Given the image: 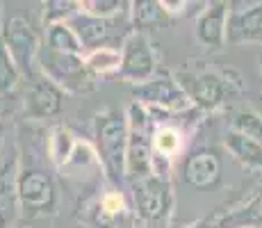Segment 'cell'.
<instances>
[{"label": "cell", "mask_w": 262, "mask_h": 228, "mask_svg": "<svg viewBox=\"0 0 262 228\" xmlns=\"http://www.w3.org/2000/svg\"><path fill=\"white\" fill-rule=\"evenodd\" d=\"M176 80L187 94L191 108L201 112H212L221 108L228 94V82L212 71H183L176 75Z\"/></svg>", "instance_id": "cell-11"}, {"label": "cell", "mask_w": 262, "mask_h": 228, "mask_svg": "<svg viewBox=\"0 0 262 228\" xmlns=\"http://www.w3.org/2000/svg\"><path fill=\"white\" fill-rule=\"evenodd\" d=\"M23 94V114L32 121H48L62 114L64 91L43 73H32Z\"/></svg>", "instance_id": "cell-12"}, {"label": "cell", "mask_w": 262, "mask_h": 228, "mask_svg": "<svg viewBox=\"0 0 262 228\" xmlns=\"http://www.w3.org/2000/svg\"><path fill=\"white\" fill-rule=\"evenodd\" d=\"M121 50V64H119V78L123 82L139 85L144 80L153 78L158 73V55L144 32H130L119 46Z\"/></svg>", "instance_id": "cell-10"}, {"label": "cell", "mask_w": 262, "mask_h": 228, "mask_svg": "<svg viewBox=\"0 0 262 228\" xmlns=\"http://www.w3.org/2000/svg\"><path fill=\"white\" fill-rule=\"evenodd\" d=\"M84 67L94 78H112L119 75L121 64V50L117 46H98V48H89L82 53Z\"/></svg>", "instance_id": "cell-19"}, {"label": "cell", "mask_w": 262, "mask_h": 228, "mask_svg": "<svg viewBox=\"0 0 262 228\" xmlns=\"http://www.w3.org/2000/svg\"><path fill=\"white\" fill-rule=\"evenodd\" d=\"M75 146H78V137L67 126H55L46 135V158L55 169H62L71 160Z\"/></svg>", "instance_id": "cell-18"}, {"label": "cell", "mask_w": 262, "mask_h": 228, "mask_svg": "<svg viewBox=\"0 0 262 228\" xmlns=\"http://www.w3.org/2000/svg\"><path fill=\"white\" fill-rule=\"evenodd\" d=\"M3 116H5V105H3V98H0V121H5Z\"/></svg>", "instance_id": "cell-30"}, {"label": "cell", "mask_w": 262, "mask_h": 228, "mask_svg": "<svg viewBox=\"0 0 262 228\" xmlns=\"http://www.w3.org/2000/svg\"><path fill=\"white\" fill-rule=\"evenodd\" d=\"M260 62H262V59H260Z\"/></svg>", "instance_id": "cell-32"}, {"label": "cell", "mask_w": 262, "mask_h": 228, "mask_svg": "<svg viewBox=\"0 0 262 228\" xmlns=\"http://www.w3.org/2000/svg\"><path fill=\"white\" fill-rule=\"evenodd\" d=\"M133 98L150 112L160 114H185L191 110L187 94L183 91L176 75L155 73L153 78L133 85Z\"/></svg>", "instance_id": "cell-6"}, {"label": "cell", "mask_w": 262, "mask_h": 228, "mask_svg": "<svg viewBox=\"0 0 262 228\" xmlns=\"http://www.w3.org/2000/svg\"><path fill=\"white\" fill-rule=\"evenodd\" d=\"M130 23L133 30L142 32V30L150 28V25H158L164 18L162 9H160L158 0H130Z\"/></svg>", "instance_id": "cell-21"}, {"label": "cell", "mask_w": 262, "mask_h": 228, "mask_svg": "<svg viewBox=\"0 0 262 228\" xmlns=\"http://www.w3.org/2000/svg\"><path fill=\"white\" fill-rule=\"evenodd\" d=\"M75 3L80 5V9H84V7H87V0H75Z\"/></svg>", "instance_id": "cell-31"}, {"label": "cell", "mask_w": 262, "mask_h": 228, "mask_svg": "<svg viewBox=\"0 0 262 228\" xmlns=\"http://www.w3.org/2000/svg\"><path fill=\"white\" fill-rule=\"evenodd\" d=\"M189 228H219V215H212L203 221H196V224L189 226Z\"/></svg>", "instance_id": "cell-28"}, {"label": "cell", "mask_w": 262, "mask_h": 228, "mask_svg": "<svg viewBox=\"0 0 262 228\" xmlns=\"http://www.w3.org/2000/svg\"><path fill=\"white\" fill-rule=\"evenodd\" d=\"M21 80H23L21 69L16 67V62H14V57L9 55L7 46L0 39V98L12 96L14 91L18 89Z\"/></svg>", "instance_id": "cell-22"}, {"label": "cell", "mask_w": 262, "mask_h": 228, "mask_svg": "<svg viewBox=\"0 0 262 228\" xmlns=\"http://www.w3.org/2000/svg\"><path fill=\"white\" fill-rule=\"evenodd\" d=\"M178 171L187 187L208 192L221 182L224 162H221L219 151L212 146H196L191 151H185V155L178 160Z\"/></svg>", "instance_id": "cell-9"}, {"label": "cell", "mask_w": 262, "mask_h": 228, "mask_svg": "<svg viewBox=\"0 0 262 228\" xmlns=\"http://www.w3.org/2000/svg\"><path fill=\"white\" fill-rule=\"evenodd\" d=\"M230 130H237V133L251 137L258 144H262V114L255 110H235L230 112V121H228Z\"/></svg>", "instance_id": "cell-23"}, {"label": "cell", "mask_w": 262, "mask_h": 228, "mask_svg": "<svg viewBox=\"0 0 262 228\" xmlns=\"http://www.w3.org/2000/svg\"><path fill=\"white\" fill-rule=\"evenodd\" d=\"M230 14V0H208L205 9L196 18V39L210 50H219L226 44V23Z\"/></svg>", "instance_id": "cell-14"}, {"label": "cell", "mask_w": 262, "mask_h": 228, "mask_svg": "<svg viewBox=\"0 0 262 228\" xmlns=\"http://www.w3.org/2000/svg\"><path fill=\"white\" fill-rule=\"evenodd\" d=\"M43 48L57 50V53H82L78 37L69 23H53L46 25L43 32Z\"/></svg>", "instance_id": "cell-20"}, {"label": "cell", "mask_w": 262, "mask_h": 228, "mask_svg": "<svg viewBox=\"0 0 262 228\" xmlns=\"http://www.w3.org/2000/svg\"><path fill=\"white\" fill-rule=\"evenodd\" d=\"M226 44H262V3L228 14Z\"/></svg>", "instance_id": "cell-15"}, {"label": "cell", "mask_w": 262, "mask_h": 228, "mask_svg": "<svg viewBox=\"0 0 262 228\" xmlns=\"http://www.w3.org/2000/svg\"><path fill=\"white\" fill-rule=\"evenodd\" d=\"M130 199L137 217L146 228H169L173 212V182L171 178L146 176L128 182Z\"/></svg>", "instance_id": "cell-4"}, {"label": "cell", "mask_w": 262, "mask_h": 228, "mask_svg": "<svg viewBox=\"0 0 262 228\" xmlns=\"http://www.w3.org/2000/svg\"><path fill=\"white\" fill-rule=\"evenodd\" d=\"M224 146L242 167L251 171H262V144L255 139L228 128V133L224 135Z\"/></svg>", "instance_id": "cell-16"}, {"label": "cell", "mask_w": 262, "mask_h": 228, "mask_svg": "<svg viewBox=\"0 0 262 228\" xmlns=\"http://www.w3.org/2000/svg\"><path fill=\"white\" fill-rule=\"evenodd\" d=\"M82 12H89L100 18H119L128 16L130 0H87V7Z\"/></svg>", "instance_id": "cell-25"}, {"label": "cell", "mask_w": 262, "mask_h": 228, "mask_svg": "<svg viewBox=\"0 0 262 228\" xmlns=\"http://www.w3.org/2000/svg\"><path fill=\"white\" fill-rule=\"evenodd\" d=\"M185 130L180 123L164 121L153 128V174L160 178H171L173 164L185 155Z\"/></svg>", "instance_id": "cell-13"}, {"label": "cell", "mask_w": 262, "mask_h": 228, "mask_svg": "<svg viewBox=\"0 0 262 228\" xmlns=\"http://www.w3.org/2000/svg\"><path fill=\"white\" fill-rule=\"evenodd\" d=\"M16 203L9 201H0V228H12L14 226V215H16Z\"/></svg>", "instance_id": "cell-27"}, {"label": "cell", "mask_w": 262, "mask_h": 228, "mask_svg": "<svg viewBox=\"0 0 262 228\" xmlns=\"http://www.w3.org/2000/svg\"><path fill=\"white\" fill-rule=\"evenodd\" d=\"M0 39L7 46L16 67L21 69L23 78H30L34 73V67H37V53L41 48L39 34L32 28V23L25 16H21V14L3 18V23H0Z\"/></svg>", "instance_id": "cell-8"}, {"label": "cell", "mask_w": 262, "mask_h": 228, "mask_svg": "<svg viewBox=\"0 0 262 228\" xmlns=\"http://www.w3.org/2000/svg\"><path fill=\"white\" fill-rule=\"evenodd\" d=\"M128 141H125V185L133 180L153 176V119L148 110L137 100L125 110Z\"/></svg>", "instance_id": "cell-3"}, {"label": "cell", "mask_w": 262, "mask_h": 228, "mask_svg": "<svg viewBox=\"0 0 262 228\" xmlns=\"http://www.w3.org/2000/svg\"><path fill=\"white\" fill-rule=\"evenodd\" d=\"M125 141L128 121L123 110L107 108L94 116V151L103 174L117 190L125 182Z\"/></svg>", "instance_id": "cell-1"}, {"label": "cell", "mask_w": 262, "mask_h": 228, "mask_svg": "<svg viewBox=\"0 0 262 228\" xmlns=\"http://www.w3.org/2000/svg\"><path fill=\"white\" fill-rule=\"evenodd\" d=\"M5 141H7V123L0 121V153H3V149H5Z\"/></svg>", "instance_id": "cell-29"}, {"label": "cell", "mask_w": 262, "mask_h": 228, "mask_svg": "<svg viewBox=\"0 0 262 228\" xmlns=\"http://www.w3.org/2000/svg\"><path fill=\"white\" fill-rule=\"evenodd\" d=\"M78 12L82 9L75 0H43V25L67 23Z\"/></svg>", "instance_id": "cell-24"}, {"label": "cell", "mask_w": 262, "mask_h": 228, "mask_svg": "<svg viewBox=\"0 0 262 228\" xmlns=\"http://www.w3.org/2000/svg\"><path fill=\"white\" fill-rule=\"evenodd\" d=\"M39 73L55 82L64 94H89L96 87V78L84 67L82 53H57V50L39 48L37 53Z\"/></svg>", "instance_id": "cell-5"}, {"label": "cell", "mask_w": 262, "mask_h": 228, "mask_svg": "<svg viewBox=\"0 0 262 228\" xmlns=\"http://www.w3.org/2000/svg\"><path fill=\"white\" fill-rule=\"evenodd\" d=\"M73 28L75 37H78L82 53L89 48H98V46H119L128 37L133 30L130 16H119V18H100L89 12H78L67 21Z\"/></svg>", "instance_id": "cell-7"}, {"label": "cell", "mask_w": 262, "mask_h": 228, "mask_svg": "<svg viewBox=\"0 0 262 228\" xmlns=\"http://www.w3.org/2000/svg\"><path fill=\"white\" fill-rule=\"evenodd\" d=\"M14 192H16V208L23 217L34 219V217H46L57 210L59 194H57V182L55 176L48 169L34 164H18L16 182H14Z\"/></svg>", "instance_id": "cell-2"}, {"label": "cell", "mask_w": 262, "mask_h": 228, "mask_svg": "<svg viewBox=\"0 0 262 228\" xmlns=\"http://www.w3.org/2000/svg\"><path fill=\"white\" fill-rule=\"evenodd\" d=\"M158 5L164 16H180L187 9L189 0H158Z\"/></svg>", "instance_id": "cell-26"}, {"label": "cell", "mask_w": 262, "mask_h": 228, "mask_svg": "<svg viewBox=\"0 0 262 228\" xmlns=\"http://www.w3.org/2000/svg\"><path fill=\"white\" fill-rule=\"evenodd\" d=\"M219 228H262V190L235 210L221 212Z\"/></svg>", "instance_id": "cell-17"}]
</instances>
